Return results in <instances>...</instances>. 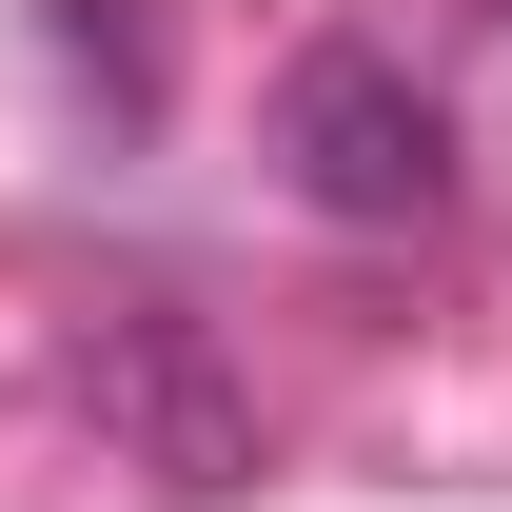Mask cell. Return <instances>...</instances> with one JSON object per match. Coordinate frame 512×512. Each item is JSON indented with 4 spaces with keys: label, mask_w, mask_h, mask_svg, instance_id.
Returning a JSON list of instances; mask_svg holds the SVG:
<instances>
[{
    "label": "cell",
    "mask_w": 512,
    "mask_h": 512,
    "mask_svg": "<svg viewBox=\"0 0 512 512\" xmlns=\"http://www.w3.org/2000/svg\"><path fill=\"white\" fill-rule=\"evenodd\" d=\"M276 158H296V197L355 217V237H414V217L453 197V119H434V79L394 60V40H296Z\"/></svg>",
    "instance_id": "6da1fadb"
},
{
    "label": "cell",
    "mask_w": 512,
    "mask_h": 512,
    "mask_svg": "<svg viewBox=\"0 0 512 512\" xmlns=\"http://www.w3.org/2000/svg\"><path fill=\"white\" fill-rule=\"evenodd\" d=\"M79 414H99V453L158 473V493H237L256 473V375L217 355V316H178V296H99Z\"/></svg>",
    "instance_id": "7a4b0ae2"
}]
</instances>
